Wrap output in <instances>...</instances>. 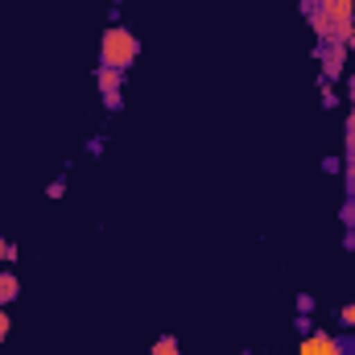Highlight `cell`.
Instances as JSON below:
<instances>
[{
    "instance_id": "cell-8",
    "label": "cell",
    "mask_w": 355,
    "mask_h": 355,
    "mask_svg": "<svg viewBox=\"0 0 355 355\" xmlns=\"http://www.w3.org/2000/svg\"><path fill=\"white\" fill-rule=\"evenodd\" d=\"M339 103V91H335V83H322V107H335Z\"/></svg>"
},
{
    "instance_id": "cell-10",
    "label": "cell",
    "mask_w": 355,
    "mask_h": 355,
    "mask_svg": "<svg viewBox=\"0 0 355 355\" xmlns=\"http://www.w3.org/2000/svg\"><path fill=\"white\" fill-rule=\"evenodd\" d=\"M347 153H355V107H352V116H347Z\"/></svg>"
},
{
    "instance_id": "cell-16",
    "label": "cell",
    "mask_w": 355,
    "mask_h": 355,
    "mask_svg": "<svg viewBox=\"0 0 355 355\" xmlns=\"http://www.w3.org/2000/svg\"><path fill=\"white\" fill-rule=\"evenodd\" d=\"M297 335H310V314H297Z\"/></svg>"
},
{
    "instance_id": "cell-21",
    "label": "cell",
    "mask_w": 355,
    "mask_h": 355,
    "mask_svg": "<svg viewBox=\"0 0 355 355\" xmlns=\"http://www.w3.org/2000/svg\"><path fill=\"white\" fill-rule=\"evenodd\" d=\"M347 46H352V50H355V29H352V42H347Z\"/></svg>"
},
{
    "instance_id": "cell-5",
    "label": "cell",
    "mask_w": 355,
    "mask_h": 355,
    "mask_svg": "<svg viewBox=\"0 0 355 355\" xmlns=\"http://www.w3.org/2000/svg\"><path fill=\"white\" fill-rule=\"evenodd\" d=\"M297 355H343V347H339V339H331L327 331H310V335H302Z\"/></svg>"
},
{
    "instance_id": "cell-2",
    "label": "cell",
    "mask_w": 355,
    "mask_h": 355,
    "mask_svg": "<svg viewBox=\"0 0 355 355\" xmlns=\"http://www.w3.org/2000/svg\"><path fill=\"white\" fill-rule=\"evenodd\" d=\"M137 54H141L137 33H132V29H124V25H107V33H103V42H99V67L128 71V67L137 62Z\"/></svg>"
},
{
    "instance_id": "cell-3",
    "label": "cell",
    "mask_w": 355,
    "mask_h": 355,
    "mask_svg": "<svg viewBox=\"0 0 355 355\" xmlns=\"http://www.w3.org/2000/svg\"><path fill=\"white\" fill-rule=\"evenodd\" d=\"M318 62H322V83H335V79H343L347 46H343V42H327V46L318 50Z\"/></svg>"
},
{
    "instance_id": "cell-18",
    "label": "cell",
    "mask_w": 355,
    "mask_h": 355,
    "mask_svg": "<svg viewBox=\"0 0 355 355\" xmlns=\"http://www.w3.org/2000/svg\"><path fill=\"white\" fill-rule=\"evenodd\" d=\"M343 248H347V252H355V227H347V240H343Z\"/></svg>"
},
{
    "instance_id": "cell-1",
    "label": "cell",
    "mask_w": 355,
    "mask_h": 355,
    "mask_svg": "<svg viewBox=\"0 0 355 355\" xmlns=\"http://www.w3.org/2000/svg\"><path fill=\"white\" fill-rule=\"evenodd\" d=\"M310 25L318 33V42H352L355 29V0H318L310 12Z\"/></svg>"
},
{
    "instance_id": "cell-12",
    "label": "cell",
    "mask_w": 355,
    "mask_h": 355,
    "mask_svg": "<svg viewBox=\"0 0 355 355\" xmlns=\"http://www.w3.org/2000/svg\"><path fill=\"white\" fill-rule=\"evenodd\" d=\"M343 170H347V186L355 190V153H347V162H343Z\"/></svg>"
},
{
    "instance_id": "cell-19",
    "label": "cell",
    "mask_w": 355,
    "mask_h": 355,
    "mask_svg": "<svg viewBox=\"0 0 355 355\" xmlns=\"http://www.w3.org/2000/svg\"><path fill=\"white\" fill-rule=\"evenodd\" d=\"M4 252H8V240L0 236V265H4Z\"/></svg>"
},
{
    "instance_id": "cell-7",
    "label": "cell",
    "mask_w": 355,
    "mask_h": 355,
    "mask_svg": "<svg viewBox=\"0 0 355 355\" xmlns=\"http://www.w3.org/2000/svg\"><path fill=\"white\" fill-rule=\"evenodd\" d=\"M149 355H182V347H178L174 335H162V339L153 343V352H149Z\"/></svg>"
},
{
    "instance_id": "cell-9",
    "label": "cell",
    "mask_w": 355,
    "mask_h": 355,
    "mask_svg": "<svg viewBox=\"0 0 355 355\" xmlns=\"http://www.w3.org/2000/svg\"><path fill=\"white\" fill-rule=\"evenodd\" d=\"M339 215H343V223H347V227H355V198L343 202V211H339Z\"/></svg>"
},
{
    "instance_id": "cell-17",
    "label": "cell",
    "mask_w": 355,
    "mask_h": 355,
    "mask_svg": "<svg viewBox=\"0 0 355 355\" xmlns=\"http://www.w3.org/2000/svg\"><path fill=\"white\" fill-rule=\"evenodd\" d=\"M4 335H8V314H4V306H0V343H4Z\"/></svg>"
},
{
    "instance_id": "cell-13",
    "label": "cell",
    "mask_w": 355,
    "mask_h": 355,
    "mask_svg": "<svg viewBox=\"0 0 355 355\" xmlns=\"http://www.w3.org/2000/svg\"><path fill=\"white\" fill-rule=\"evenodd\" d=\"M322 170H327V174H339V170H343V162H339V157H322Z\"/></svg>"
},
{
    "instance_id": "cell-6",
    "label": "cell",
    "mask_w": 355,
    "mask_h": 355,
    "mask_svg": "<svg viewBox=\"0 0 355 355\" xmlns=\"http://www.w3.org/2000/svg\"><path fill=\"white\" fill-rule=\"evenodd\" d=\"M21 297V281H17V272L12 268H0V306H12Z\"/></svg>"
},
{
    "instance_id": "cell-11",
    "label": "cell",
    "mask_w": 355,
    "mask_h": 355,
    "mask_svg": "<svg viewBox=\"0 0 355 355\" xmlns=\"http://www.w3.org/2000/svg\"><path fill=\"white\" fill-rule=\"evenodd\" d=\"M339 318H343V327H352V331H355V302H352V306H343V310H339Z\"/></svg>"
},
{
    "instance_id": "cell-15",
    "label": "cell",
    "mask_w": 355,
    "mask_h": 355,
    "mask_svg": "<svg viewBox=\"0 0 355 355\" xmlns=\"http://www.w3.org/2000/svg\"><path fill=\"white\" fill-rule=\"evenodd\" d=\"M297 310L310 314V310H314V297H310V293H297Z\"/></svg>"
},
{
    "instance_id": "cell-20",
    "label": "cell",
    "mask_w": 355,
    "mask_h": 355,
    "mask_svg": "<svg viewBox=\"0 0 355 355\" xmlns=\"http://www.w3.org/2000/svg\"><path fill=\"white\" fill-rule=\"evenodd\" d=\"M347 95H352V103H355V75H352V83H347Z\"/></svg>"
},
{
    "instance_id": "cell-4",
    "label": "cell",
    "mask_w": 355,
    "mask_h": 355,
    "mask_svg": "<svg viewBox=\"0 0 355 355\" xmlns=\"http://www.w3.org/2000/svg\"><path fill=\"white\" fill-rule=\"evenodd\" d=\"M99 95H103V107L107 112H120V87H124V71H112V67H99Z\"/></svg>"
},
{
    "instance_id": "cell-14",
    "label": "cell",
    "mask_w": 355,
    "mask_h": 355,
    "mask_svg": "<svg viewBox=\"0 0 355 355\" xmlns=\"http://www.w3.org/2000/svg\"><path fill=\"white\" fill-rule=\"evenodd\" d=\"M46 194H50V198H62V194H67V182H62V178H58V182H50V190H46Z\"/></svg>"
}]
</instances>
